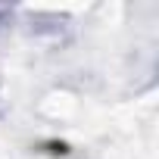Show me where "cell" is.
<instances>
[{"label": "cell", "instance_id": "obj_1", "mask_svg": "<svg viewBox=\"0 0 159 159\" xmlns=\"http://www.w3.org/2000/svg\"><path fill=\"white\" fill-rule=\"evenodd\" d=\"M47 147H50L53 156H66V153H69V143H62V140H53V143H47Z\"/></svg>", "mask_w": 159, "mask_h": 159}]
</instances>
